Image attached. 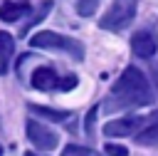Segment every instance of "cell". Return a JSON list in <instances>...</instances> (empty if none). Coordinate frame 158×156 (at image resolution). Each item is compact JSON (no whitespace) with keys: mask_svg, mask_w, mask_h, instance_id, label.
<instances>
[{"mask_svg":"<svg viewBox=\"0 0 158 156\" xmlns=\"http://www.w3.org/2000/svg\"><path fill=\"white\" fill-rule=\"evenodd\" d=\"M136 141L141 146H158V124H148L136 134Z\"/></svg>","mask_w":158,"mask_h":156,"instance_id":"10","label":"cell"},{"mask_svg":"<svg viewBox=\"0 0 158 156\" xmlns=\"http://www.w3.org/2000/svg\"><path fill=\"white\" fill-rule=\"evenodd\" d=\"M131 50H133L136 57L148 59V57L156 54V50H158V40H156L153 32H148V30H138V32H133V37H131Z\"/></svg>","mask_w":158,"mask_h":156,"instance_id":"5","label":"cell"},{"mask_svg":"<svg viewBox=\"0 0 158 156\" xmlns=\"http://www.w3.org/2000/svg\"><path fill=\"white\" fill-rule=\"evenodd\" d=\"M136 5H138V0H114L111 7L106 10V15L99 20V27L101 30H111V32L123 30L136 17Z\"/></svg>","mask_w":158,"mask_h":156,"instance_id":"3","label":"cell"},{"mask_svg":"<svg viewBox=\"0 0 158 156\" xmlns=\"http://www.w3.org/2000/svg\"><path fill=\"white\" fill-rule=\"evenodd\" d=\"M99 2H101V0H77L74 10H77L81 17H89V15H94V10L99 7Z\"/></svg>","mask_w":158,"mask_h":156,"instance_id":"13","label":"cell"},{"mask_svg":"<svg viewBox=\"0 0 158 156\" xmlns=\"http://www.w3.org/2000/svg\"><path fill=\"white\" fill-rule=\"evenodd\" d=\"M27 109H30L32 114H37V116L49 119V121H67V119L72 116L67 109H49V106H42V104H30Z\"/></svg>","mask_w":158,"mask_h":156,"instance_id":"9","label":"cell"},{"mask_svg":"<svg viewBox=\"0 0 158 156\" xmlns=\"http://www.w3.org/2000/svg\"><path fill=\"white\" fill-rule=\"evenodd\" d=\"M106 156H128V149H123V146H118V144H109L106 141Z\"/></svg>","mask_w":158,"mask_h":156,"instance_id":"14","label":"cell"},{"mask_svg":"<svg viewBox=\"0 0 158 156\" xmlns=\"http://www.w3.org/2000/svg\"><path fill=\"white\" fill-rule=\"evenodd\" d=\"M153 102V92L148 87L146 74L138 67H126L121 77L111 87V97L106 99V111L116 109H133V106H148Z\"/></svg>","mask_w":158,"mask_h":156,"instance_id":"1","label":"cell"},{"mask_svg":"<svg viewBox=\"0 0 158 156\" xmlns=\"http://www.w3.org/2000/svg\"><path fill=\"white\" fill-rule=\"evenodd\" d=\"M0 156H2V146H0Z\"/></svg>","mask_w":158,"mask_h":156,"instance_id":"18","label":"cell"},{"mask_svg":"<svg viewBox=\"0 0 158 156\" xmlns=\"http://www.w3.org/2000/svg\"><path fill=\"white\" fill-rule=\"evenodd\" d=\"M25 156H37V154H30V151H27V154H25Z\"/></svg>","mask_w":158,"mask_h":156,"instance_id":"17","label":"cell"},{"mask_svg":"<svg viewBox=\"0 0 158 156\" xmlns=\"http://www.w3.org/2000/svg\"><path fill=\"white\" fill-rule=\"evenodd\" d=\"M12 54H15V40H12V35L10 32H0V74L7 72Z\"/></svg>","mask_w":158,"mask_h":156,"instance_id":"8","label":"cell"},{"mask_svg":"<svg viewBox=\"0 0 158 156\" xmlns=\"http://www.w3.org/2000/svg\"><path fill=\"white\" fill-rule=\"evenodd\" d=\"M49 10H52V2H49V0H42V2H40V7H37V12L32 15V20L25 25V32H27V30H32V27H35V25H37V22L49 12Z\"/></svg>","mask_w":158,"mask_h":156,"instance_id":"12","label":"cell"},{"mask_svg":"<svg viewBox=\"0 0 158 156\" xmlns=\"http://www.w3.org/2000/svg\"><path fill=\"white\" fill-rule=\"evenodd\" d=\"M27 12H30V2H25V0H5L0 5V20L2 22H15Z\"/></svg>","mask_w":158,"mask_h":156,"instance_id":"7","label":"cell"},{"mask_svg":"<svg viewBox=\"0 0 158 156\" xmlns=\"http://www.w3.org/2000/svg\"><path fill=\"white\" fill-rule=\"evenodd\" d=\"M62 156H96V151H91L89 146H79V144H67L62 149Z\"/></svg>","mask_w":158,"mask_h":156,"instance_id":"11","label":"cell"},{"mask_svg":"<svg viewBox=\"0 0 158 156\" xmlns=\"http://www.w3.org/2000/svg\"><path fill=\"white\" fill-rule=\"evenodd\" d=\"M30 45L37 47V50H62V52H69L74 59H81L84 57V45L79 40H72V37H64L59 32H52V30H42L37 35L30 37Z\"/></svg>","mask_w":158,"mask_h":156,"instance_id":"2","label":"cell"},{"mask_svg":"<svg viewBox=\"0 0 158 156\" xmlns=\"http://www.w3.org/2000/svg\"><path fill=\"white\" fill-rule=\"evenodd\" d=\"M25 134H27L30 144H32L35 149H40V151H52V149H57V144H59V134L52 131L49 126H44L42 121H35V119H27Z\"/></svg>","mask_w":158,"mask_h":156,"instance_id":"4","label":"cell"},{"mask_svg":"<svg viewBox=\"0 0 158 156\" xmlns=\"http://www.w3.org/2000/svg\"><path fill=\"white\" fill-rule=\"evenodd\" d=\"M30 82H32L35 89H40V92H49V89H59L62 77H59L52 67H37V69L32 72Z\"/></svg>","mask_w":158,"mask_h":156,"instance_id":"6","label":"cell"},{"mask_svg":"<svg viewBox=\"0 0 158 156\" xmlns=\"http://www.w3.org/2000/svg\"><path fill=\"white\" fill-rule=\"evenodd\" d=\"M153 84H156V89H158V62H156V67H153Z\"/></svg>","mask_w":158,"mask_h":156,"instance_id":"16","label":"cell"},{"mask_svg":"<svg viewBox=\"0 0 158 156\" xmlns=\"http://www.w3.org/2000/svg\"><path fill=\"white\" fill-rule=\"evenodd\" d=\"M96 109L99 106H94L89 114H86V124H84V129H86V134H89V139L94 136V119H96Z\"/></svg>","mask_w":158,"mask_h":156,"instance_id":"15","label":"cell"}]
</instances>
